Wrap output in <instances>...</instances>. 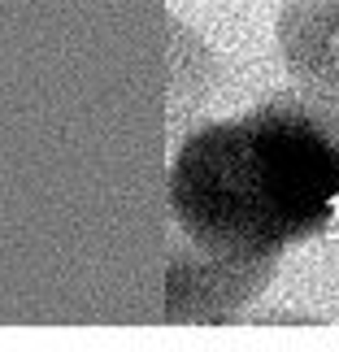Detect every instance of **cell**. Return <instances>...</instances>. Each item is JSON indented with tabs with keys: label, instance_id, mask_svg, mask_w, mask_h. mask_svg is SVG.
Here are the masks:
<instances>
[{
	"label": "cell",
	"instance_id": "obj_1",
	"mask_svg": "<svg viewBox=\"0 0 339 352\" xmlns=\"http://www.w3.org/2000/svg\"><path fill=\"white\" fill-rule=\"evenodd\" d=\"M174 231L213 256L283 261L339 222V91L296 87L192 122L170 161Z\"/></svg>",
	"mask_w": 339,
	"mask_h": 352
},
{
	"label": "cell",
	"instance_id": "obj_2",
	"mask_svg": "<svg viewBox=\"0 0 339 352\" xmlns=\"http://www.w3.org/2000/svg\"><path fill=\"white\" fill-rule=\"evenodd\" d=\"M278 261H239L196 248L179 231L166 256V322L170 327H226L248 314L274 283Z\"/></svg>",
	"mask_w": 339,
	"mask_h": 352
},
{
	"label": "cell",
	"instance_id": "obj_3",
	"mask_svg": "<svg viewBox=\"0 0 339 352\" xmlns=\"http://www.w3.org/2000/svg\"><path fill=\"white\" fill-rule=\"evenodd\" d=\"M274 39L296 87L339 91V0H283Z\"/></svg>",
	"mask_w": 339,
	"mask_h": 352
},
{
	"label": "cell",
	"instance_id": "obj_4",
	"mask_svg": "<svg viewBox=\"0 0 339 352\" xmlns=\"http://www.w3.org/2000/svg\"><path fill=\"white\" fill-rule=\"evenodd\" d=\"M226 78L222 57L183 18H170V131L183 135L196 113L218 96Z\"/></svg>",
	"mask_w": 339,
	"mask_h": 352
},
{
	"label": "cell",
	"instance_id": "obj_5",
	"mask_svg": "<svg viewBox=\"0 0 339 352\" xmlns=\"http://www.w3.org/2000/svg\"><path fill=\"white\" fill-rule=\"evenodd\" d=\"M252 322H261V327H309L314 318H309V314H278V309H274V314H256Z\"/></svg>",
	"mask_w": 339,
	"mask_h": 352
}]
</instances>
